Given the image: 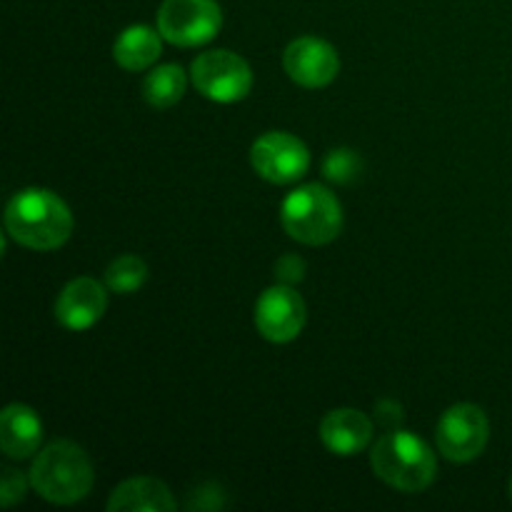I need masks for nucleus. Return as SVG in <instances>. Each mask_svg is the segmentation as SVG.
Returning <instances> with one entry per match:
<instances>
[{
    "label": "nucleus",
    "mask_w": 512,
    "mask_h": 512,
    "mask_svg": "<svg viewBox=\"0 0 512 512\" xmlns=\"http://www.w3.org/2000/svg\"><path fill=\"white\" fill-rule=\"evenodd\" d=\"M160 50H163L160 30L148 28V25H130L115 40L113 58L120 68L140 73L160 58Z\"/></svg>",
    "instance_id": "15"
},
{
    "label": "nucleus",
    "mask_w": 512,
    "mask_h": 512,
    "mask_svg": "<svg viewBox=\"0 0 512 512\" xmlns=\"http://www.w3.org/2000/svg\"><path fill=\"white\" fill-rule=\"evenodd\" d=\"M185 85H188V80H185V70L180 65H158V68L145 75L143 98L145 103L158 110L173 108L185 95Z\"/></svg>",
    "instance_id": "16"
},
{
    "label": "nucleus",
    "mask_w": 512,
    "mask_h": 512,
    "mask_svg": "<svg viewBox=\"0 0 512 512\" xmlns=\"http://www.w3.org/2000/svg\"><path fill=\"white\" fill-rule=\"evenodd\" d=\"M510 498H512V478H510Z\"/></svg>",
    "instance_id": "21"
},
{
    "label": "nucleus",
    "mask_w": 512,
    "mask_h": 512,
    "mask_svg": "<svg viewBox=\"0 0 512 512\" xmlns=\"http://www.w3.org/2000/svg\"><path fill=\"white\" fill-rule=\"evenodd\" d=\"M360 170H363V160L350 148L330 150V155L325 158V178L333 180V183H353Z\"/></svg>",
    "instance_id": "18"
},
{
    "label": "nucleus",
    "mask_w": 512,
    "mask_h": 512,
    "mask_svg": "<svg viewBox=\"0 0 512 512\" xmlns=\"http://www.w3.org/2000/svg\"><path fill=\"white\" fill-rule=\"evenodd\" d=\"M490 423L478 405L460 403L445 410L438 423V448L453 463H470L485 450Z\"/></svg>",
    "instance_id": "8"
},
{
    "label": "nucleus",
    "mask_w": 512,
    "mask_h": 512,
    "mask_svg": "<svg viewBox=\"0 0 512 512\" xmlns=\"http://www.w3.org/2000/svg\"><path fill=\"white\" fill-rule=\"evenodd\" d=\"M173 493L158 478H130L110 493L108 510L113 512H173Z\"/></svg>",
    "instance_id": "14"
},
{
    "label": "nucleus",
    "mask_w": 512,
    "mask_h": 512,
    "mask_svg": "<svg viewBox=\"0 0 512 512\" xmlns=\"http://www.w3.org/2000/svg\"><path fill=\"white\" fill-rule=\"evenodd\" d=\"M30 485L48 503L73 505L93 488V463L80 445L55 440L33 460Z\"/></svg>",
    "instance_id": "2"
},
{
    "label": "nucleus",
    "mask_w": 512,
    "mask_h": 512,
    "mask_svg": "<svg viewBox=\"0 0 512 512\" xmlns=\"http://www.w3.org/2000/svg\"><path fill=\"white\" fill-rule=\"evenodd\" d=\"M108 308V293L93 278H75L55 300V318L68 330H88L103 318Z\"/></svg>",
    "instance_id": "11"
},
{
    "label": "nucleus",
    "mask_w": 512,
    "mask_h": 512,
    "mask_svg": "<svg viewBox=\"0 0 512 512\" xmlns=\"http://www.w3.org/2000/svg\"><path fill=\"white\" fill-rule=\"evenodd\" d=\"M5 228L25 248L55 250L73 233V215L53 190L25 188L5 208Z\"/></svg>",
    "instance_id": "1"
},
{
    "label": "nucleus",
    "mask_w": 512,
    "mask_h": 512,
    "mask_svg": "<svg viewBox=\"0 0 512 512\" xmlns=\"http://www.w3.org/2000/svg\"><path fill=\"white\" fill-rule=\"evenodd\" d=\"M275 275H278L280 283L293 285L298 283V280H303L305 263L298 258V255H283V258L275 263Z\"/></svg>",
    "instance_id": "20"
},
{
    "label": "nucleus",
    "mask_w": 512,
    "mask_h": 512,
    "mask_svg": "<svg viewBox=\"0 0 512 512\" xmlns=\"http://www.w3.org/2000/svg\"><path fill=\"white\" fill-rule=\"evenodd\" d=\"M285 233L303 245L333 243L343 230V208L335 193L318 183L300 185L280 208Z\"/></svg>",
    "instance_id": "4"
},
{
    "label": "nucleus",
    "mask_w": 512,
    "mask_h": 512,
    "mask_svg": "<svg viewBox=\"0 0 512 512\" xmlns=\"http://www.w3.org/2000/svg\"><path fill=\"white\" fill-rule=\"evenodd\" d=\"M28 483H30V480H25L23 475L18 473V470H13V468L5 470V473H3V488H0V503H3L5 508L20 503V500L25 498Z\"/></svg>",
    "instance_id": "19"
},
{
    "label": "nucleus",
    "mask_w": 512,
    "mask_h": 512,
    "mask_svg": "<svg viewBox=\"0 0 512 512\" xmlns=\"http://www.w3.org/2000/svg\"><path fill=\"white\" fill-rule=\"evenodd\" d=\"M320 440L333 455L348 458V455L368 448V443L373 440V423L360 410H330L323 423H320Z\"/></svg>",
    "instance_id": "12"
},
{
    "label": "nucleus",
    "mask_w": 512,
    "mask_h": 512,
    "mask_svg": "<svg viewBox=\"0 0 512 512\" xmlns=\"http://www.w3.org/2000/svg\"><path fill=\"white\" fill-rule=\"evenodd\" d=\"M43 440V423L28 405L13 403L0 415V448L8 458L25 460L38 453Z\"/></svg>",
    "instance_id": "13"
},
{
    "label": "nucleus",
    "mask_w": 512,
    "mask_h": 512,
    "mask_svg": "<svg viewBox=\"0 0 512 512\" xmlns=\"http://www.w3.org/2000/svg\"><path fill=\"white\" fill-rule=\"evenodd\" d=\"M193 85L215 103H238L253 88V70L233 50H208L193 60Z\"/></svg>",
    "instance_id": "5"
},
{
    "label": "nucleus",
    "mask_w": 512,
    "mask_h": 512,
    "mask_svg": "<svg viewBox=\"0 0 512 512\" xmlns=\"http://www.w3.org/2000/svg\"><path fill=\"white\" fill-rule=\"evenodd\" d=\"M223 10L215 0H165L158 10V30L180 48L205 45L218 35Z\"/></svg>",
    "instance_id": "6"
},
{
    "label": "nucleus",
    "mask_w": 512,
    "mask_h": 512,
    "mask_svg": "<svg viewBox=\"0 0 512 512\" xmlns=\"http://www.w3.org/2000/svg\"><path fill=\"white\" fill-rule=\"evenodd\" d=\"M250 163L255 173L268 183L285 185L303 178L310 168L308 145L293 133L273 130V133L260 135L250 148Z\"/></svg>",
    "instance_id": "7"
},
{
    "label": "nucleus",
    "mask_w": 512,
    "mask_h": 512,
    "mask_svg": "<svg viewBox=\"0 0 512 512\" xmlns=\"http://www.w3.org/2000/svg\"><path fill=\"white\" fill-rule=\"evenodd\" d=\"M285 73L303 88H325L340 73V58L335 48L325 40L305 35L293 40L283 55Z\"/></svg>",
    "instance_id": "10"
},
{
    "label": "nucleus",
    "mask_w": 512,
    "mask_h": 512,
    "mask_svg": "<svg viewBox=\"0 0 512 512\" xmlns=\"http://www.w3.org/2000/svg\"><path fill=\"white\" fill-rule=\"evenodd\" d=\"M255 328L270 343H290L305 328V303L293 285H273L255 305Z\"/></svg>",
    "instance_id": "9"
},
{
    "label": "nucleus",
    "mask_w": 512,
    "mask_h": 512,
    "mask_svg": "<svg viewBox=\"0 0 512 512\" xmlns=\"http://www.w3.org/2000/svg\"><path fill=\"white\" fill-rule=\"evenodd\" d=\"M370 463L383 483L403 493L425 490L435 480V470H438V460L430 445L408 430L385 433L373 445Z\"/></svg>",
    "instance_id": "3"
},
{
    "label": "nucleus",
    "mask_w": 512,
    "mask_h": 512,
    "mask_svg": "<svg viewBox=\"0 0 512 512\" xmlns=\"http://www.w3.org/2000/svg\"><path fill=\"white\" fill-rule=\"evenodd\" d=\"M145 280H148V265L138 255H120L105 270V283L113 293L120 295L135 293L138 288H143Z\"/></svg>",
    "instance_id": "17"
}]
</instances>
